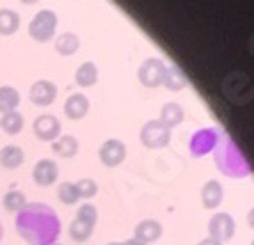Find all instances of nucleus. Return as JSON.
<instances>
[{"instance_id": "f257e3e1", "label": "nucleus", "mask_w": 254, "mask_h": 245, "mask_svg": "<svg viewBox=\"0 0 254 245\" xmlns=\"http://www.w3.org/2000/svg\"><path fill=\"white\" fill-rule=\"evenodd\" d=\"M14 227L30 245H55L62 232V222L48 204L28 202L14 218Z\"/></svg>"}, {"instance_id": "f03ea898", "label": "nucleus", "mask_w": 254, "mask_h": 245, "mask_svg": "<svg viewBox=\"0 0 254 245\" xmlns=\"http://www.w3.org/2000/svg\"><path fill=\"white\" fill-rule=\"evenodd\" d=\"M213 154H215L218 170L222 174H227V177H231V179H243V177H248L252 172L248 158L243 156V151L234 144V140L229 135H220Z\"/></svg>"}, {"instance_id": "7ed1b4c3", "label": "nucleus", "mask_w": 254, "mask_h": 245, "mask_svg": "<svg viewBox=\"0 0 254 245\" xmlns=\"http://www.w3.org/2000/svg\"><path fill=\"white\" fill-rule=\"evenodd\" d=\"M96 220H99V211H96L94 204H89V202L80 204L76 218H73V222L69 225V236L76 241V243H85V241L94 234Z\"/></svg>"}, {"instance_id": "20e7f679", "label": "nucleus", "mask_w": 254, "mask_h": 245, "mask_svg": "<svg viewBox=\"0 0 254 245\" xmlns=\"http://www.w3.org/2000/svg\"><path fill=\"white\" fill-rule=\"evenodd\" d=\"M55 30H58V14L51 12V9H42L39 14H35V18L28 25L30 37L39 44L51 42L55 37Z\"/></svg>"}, {"instance_id": "39448f33", "label": "nucleus", "mask_w": 254, "mask_h": 245, "mask_svg": "<svg viewBox=\"0 0 254 245\" xmlns=\"http://www.w3.org/2000/svg\"><path fill=\"white\" fill-rule=\"evenodd\" d=\"M172 140V131L165 124H160L158 120H151L140 128V142L147 149H163Z\"/></svg>"}, {"instance_id": "423d86ee", "label": "nucleus", "mask_w": 254, "mask_h": 245, "mask_svg": "<svg viewBox=\"0 0 254 245\" xmlns=\"http://www.w3.org/2000/svg\"><path fill=\"white\" fill-rule=\"evenodd\" d=\"M165 69H167V64L160 60V58H147V60L140 64V69H137V78H140V83L144 85V87L154 90V87L163 85Z\"/></svg>"}, {"instance_id": "0eeeda50", "label": "nucleus", "mask_w": 254, "mask_h": 245, "mask_svg": "<svg viewBox=\"0 0 254 245\" xmlns=\"http://www.w3.org/2000/svg\"><path fill=\"white\" fill-rule=\"evenodd\" d=\"M234 234H236V222H234V218L229 213L211 215V220H208V239L225 245L227 241L234 239Z\"/></svg>"}, {"instance_id": "6e6552de", "label": "nucleus", "mask_w": 254, "mask_h": 245, "mask_svg": "<svg viewBox=\"0 0 254 245\" xmlns=\"http://www.w3.org/2000/svg\"><path fill=\"white\" fill-rule=\"evenodd\" d=\"M218 138H220V133L215 131V128H199V131H195L192 133V138H190V142H188L190 154L195 156V158L206 156L208 151L215 149Z\"/></svg>"}, {"instance_id": "1a4fd4ad", "label": "nucleus", "mask_w": 254, "mask_h": 245, "mask_svg": "<svg viewBox=\"0 0 254 245\" xmlns=\"http://www.w3.org/2000/svg\"><path fill=\"white\" fill-rule=\"evenodd\" d=\"M32 131H35V138L44 140V142H55L62 133V122L55 115H39L32 122Z\"/></svg>"}, {"instance_id": "9d476101", "label": "nucleus", "mask_w": 254, "mask_h": 245, "mask_svg": "<svg viewBox=\"0 0 254 245\" xmlns=\"http://www.w3.org/2000/svg\"><path fill=\"white\" fill-rule=\"evenodd\" d=\"M99 161L106 168H117L126 161V144L117 138H110L99 147Z\"/></svg>"}, {"instance_id": "9b49d317", "label": "nucleus", "mask_w": 254, "mask_h": 245, "mask_svg": "<svg viewBox=\"0 0 254 245\" xmlns=\"http://www.w3.org/2000/svg\"><path fill=\"white\" fill-rule=\"evenodd\" d=\"M60 177V168L58 163L51 161V158H42V161L35 163V168H32V181L37 185H42V188H48V185H53Z\"/></svg>"}, {"instance_id": "f8f14e48", "label": "nucleus", "mask_w": 254, "mask_h": 245, "mask_svg": "<svg viewBox=\"0 0 254 245\" xmlns=\"http://www.w3.org/2000/svg\"><path fill=\"white\" fill-rule=\"evenodd\" d=\"M30 101L35 103V106H51V103L55 101V96H58V87H55L51 80H37V83H32V87H30L28 92Z\"/></svg>"}, {"instance_id": "ddd939ff", "label": "nucleus", "mask_w": 254, "mask_h": 245, "mask_svg": "<svg viewBox=\"0 0 254 245\" xmlns=\"http://www.w3.org/2000/svg\"><path fill=\"white\" fill-rule=\"evenodd\" d=\"M160 236H163V225H160L158 220H151V218L137 222V225H135V232H133V239L140 241L142 245L156 243Z\"/></svg>"}, {"instance_id": "4468645a", "label": "nucleus", "mask_w": 254, "mask_h": 245, "mask_svg": "<svg viewBox=\"0 0 254 245\" xmlns=\"http://www.w3.org/2000/svg\"><path fill=\"white\" fill-rule=\"evenodd\" d=\"M222 199H225V188H222L220 181L211 179L201 185V204H204V209L215 211L222 204Z\"/></svg>"}, {"instance_id": "2eb2a0df", "label": "nucleus", "mask_w": 254, "mask_h": 245, "mask_svg": "<svg viewBox=\"0 0 254 245\" xmlns=\"http://www.w3.org/2000/svg\"><path fill=\"white\" fill-rule=\"evenodd\" d=\"M87 110H89V99L85 94H71L64 101V115L71 122L83 120L87 115Z\"/></svg>"}, {"instance_id": "dca6fc26", "label": "nucleus", "mask_w": 254, "mask_h": 245, "mask_svg": "<svg viewBox=\"0 0 254 245\" xmlns=\"http://www.w3.org/2000/svg\"><path fill=\"white\" fill-rule=\"evenodd\" d=\"M186 120V113H184V108L179 106V103H174V101H170V103H165V106L160 108V117H158V122L160 124H165L167 128H174V126H179L181 122Z\"/></svg>"}, {"instance_id": "f3484780", "label": "nucleus", "mask_w": 254, "mask_h": 245, "mask_svg": "<svg viewBox=\"0 0 254 245\" xmlns=\"http://www.w3.org/2000/svg\"><path fill=\"white\" fill-rule=\"evenodd\" d=\"M25 161V154L21 147H16V144H7V147H2L0 149V165L5 170H16L21 168Z\"/></svg>"}, {"instance_id": "a211bd4d", "label": "nucleus", "mask_w": 254, "mask_h": 245, "mask_svg": "<svg viewBox=\"0 0 254 245\" xmlns=\"http://www.w3.org/2000/svg\"><path fill=\"white\" fill-rule=\"evenodd\" d=\"M78 48H80V37H78L76 32H62V35H58V39H55V53L58 55L69 58V55L78 53Z\"/></svg>"}, {"instance_id": "6ab92c4d", "label": "nucleus", "mask_w": 254, "mask_h": 245, "mask_svg": "<svg viewBox=\"0 0 254 245\" xmlns=\"http://www.w3.org/2000/svg\"><path fill=\"white\" fill-rule=\"evenodd\" d=\"M78 140L73 138V135H60L55 142H51V149H53V154L62 156V158H73V156L78 154Z\"/></svg>"}, {"instance_id": "aec40b11", "label": "nucleus", "mask_w": 254, "mask_h": 245, "mask_svg": "<svg viewBox=\"0 0 254 245\" xmlns=\"http://www.w3.org/2000/svg\"><path fill=\"white\" fill-rule=\"evenodd\" d=\"M21 103V94L14 90L12 85H2L0 87V115L5 113H14Z\"/></svg>"}, {"instance_id": "412c9836", "label": "nucleus", "mask_w": 254, "mask_h": 245, "mask_svg": "<svg viewBox=\"0 0 254 245\" xmlns=\"http://www.w3.org/2000/svg\"><path fill=\"white\" fill-rule=\"evenodd\" d=\"M99 80V66L94 62H83V64L76 69V83L80 87H92Z\"/></svg>"}, {"instance_id": "4be33fe9", "label": "nucleus", "mask_w": 254, "mask_h": 245, "mask_svg": "<svg viewBox=\"0 0 254 245\" xmlns=\"http://www.w3.org/2000/svg\"><path fill=\"white\" fill-rule=\"evenodd\" d=\"M163 87H167L170 92H181L186 90V76L184 71L174 64H167L165 69V78H163Z\"/></svg>"}, {"instance_id": "5701e85b", "label": "nucleus", "mask_w": 254, "mask_h": 245, "mask_svg": "<svg viewBox=\"0 0 254 245\" xmlns=\"http://www.w3.org/2000/svg\"><path fill=\"white\" fill-rule=\"evenodd\" d=\"M18 25H21L18 14L14 12V9H9V7H2V9H0V35L2 37L14 35V32L18 30Z\"/></svg>"}, {"instance_id": "b1692460", "label": "nucleus", "mask_w": 254, "mask_h": 245, "mask_svg": "<svg viewBox=\"0 0 254 245\" xmlns=\"http://www.w3.org/2000/svg\"><path fill=\"white\" fill-rule=\"evenodd\" d=\"M0 128L7 133V135H16V133L23 131V115L14 110V113H5L0 117Z\"/></svg>"}, {"instance_id": "393cba45", "label": "nucleus", "mask_w": 254, "mask_h": 245, "mask_svg": "<svg viewBox=\"0 0 254 245\" xmlns=\"http://www.w3.org/2000/svg\"><path fill=\"white\" fill-rule=\"evenodd\" d=\"M25 192H21V190H9L2 197V206H5V211H9V213H18V211L25 206Z\"/></svg>"}, {"instance_id": "a878e982", "label": "nucleus", "mask_w": 254, "mask_h": 245, "mask_svg": "<svg viewBox=\"0 0 254 245\" xmlns=\"http://www.w3.org/2000/svg\"><path fill=\"white\" fill-rule=\"evenodd\" d=\"M58 197L62 204H66V206H71V204H76L78 199V190H76V184H71V181H62V184L58 185Z\"/></svg>"}, {"instance_id": "bb28decb", "label": "nucleus", "mask_w": 254, "mask_h": 245, "mask_svg": "<svg viewBox=\"0 0 254 245\" xmlns=\"http://www.w3.org/2000/svg\"><path fill=\"white\" fill-rule=\"evenodd\" d=\"M76 190L80 199H92L99 192V185H96L94 179H80V181H76Z\"/></svg>"}, {"instance_id": "cd10ccee", "label": "nucleus", "mask_w": 254, "mask_h": 245, "mask_svg": "<svg viewBox=\"0 0 254 245\" xmlns=\"http://www.w3.org/2000/svg\"><path fill=\"white\" fill-rule=\"evenodd\" d=\"M197 245H222V243H218V241H213V239H201Z\"/></svg>"}, {"instance_id": "c85d7f7f", "label": "nucleus", "mask_w": 254, "mask_h": 245, "mask_svg": "<svg viewBox=\"0 0 254 245\" xmlns=\"http://www.w3.org/2000/svg\"><path fill=\"white\" fill-rule=\"evenodd\" d=\"M248 225H250V227L254 229V209H252V211H250V213H248Z\"/></svg>"}, {"instance_id": "c756f323", "label": "nucleus", "mask_w": 254, "mask_h": 245, "mask_svg": "<svg viewBox=\"0 0 254 245\" xmlns=\"http://www.w3.org/2000/svg\"><path fill=\"white\" fill-rule=\"evenodd\" d=\"M124 245H142L140 241H135V239H128V241H124Z\"/></svg>"}, {"instance_id": "7c9ffc66", "label": "nucleus", "mask_w": 254, "mask_h": 245, "mask_svg": "<svg viewBox=\"0 0 254 245\" xmlns=\"http://www.w3.org/2000/svg\"><path fill=\"white\" fill-rule=\"evenodd\" d=\"M21 2H23V5H37L39 0H21Z\"/></svg>"}, {"instance_id": "2f4dec72", "label": "nucleus", "mask_w": 254, "mask_h": 245, "mask_svg": "<svg viewBox=\"0 0 254 245\" xmlns=\"http://www.w3.org/2000/svg\"><path fill=\"white\" fill-rule=\"evenodd\" d=\"M2 236H5V232H2V225H0V241H2Z\"/></svg>"}, {"instance_id": "473e14b6", "label": "nucleus", "mask_w": 254, "mask_h": 245, "mask_svg": "<svg viewBox=\"0 0 254 245\" xmlns=\"http://www.w3.org/2000/svg\"><path fill=\"white\" fill-rule=\"evenodd\" d=\"M108 245H124V243H108Z\"/></svg>"}, {"instance_id": "72a5a7b5", "label": "nucleus", "mask_w": 254, "mask_h": 245, "mask_svg": "<svg viewBox=\"0 0 254 245\" xmlns=\"http://www.w3.org/2000/svg\"><path fill=\"white\" fill-rule=\"evenodd\" d=\"M252 245H254V241H252Z\"/></svg>"}]
</instances>
